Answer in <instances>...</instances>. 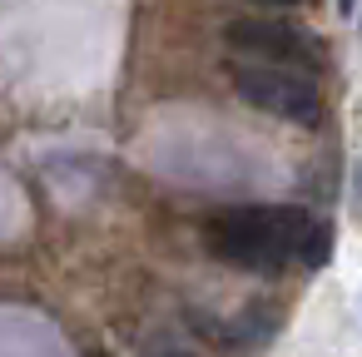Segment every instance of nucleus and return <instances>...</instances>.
<instances>
[{
  "label": "nucleus",
  "mask_w": 362,
  "mask_h": 357,
  "mask_svg": "<svg viewBox=\"0 0 362 357\" xmlns=\"http://www.w3.org/2000/svg\"><path fill=\"white\" fill-rule=\"evenodd\" d=\"M308 228H313V218L303 209H233L209 223V248L223 263L273 273L288 258H303Z\"/></svg>",
  "instance_id": "f257e3e1"
},
{
  "label": "nucleus",
  "mask_w": 362,
  "mask_h": 357,
  "mask_svg": "<svg viewBox=\"0 0 362 357\" xmlns=\"http://www.w3.org/2000/svg\"><path fill=\"white\" fill-rule=\"evenodd\" d=\"M233 90H238L253 110H263V115H273V119H288V124H303V129H313V124L322 119V95H317V85H313L298 65L243 60V65L233 70Z\"/></svg>",
  "instance_id": "f03ea898"
},
{
  "label": "nucleus",
  "mask_w": 362,
  "mask_h": 357,
  "mask_svg": "<svg viewBox=\"0 0 362 357\" xmlns=\"http://www.w3.org/2000/svg\"><path fill=\"white\" fill-rule=\"evenodd\" d=\"M228 40L238 50H248L253 60H278V65H313V45L288 30V25H263V21H238L228 30Z\"/></svg>",
  "instance_id": "7ed1b4c3"
},
{
  "label": "nucleus",
  "mask_w": 362,
  "mask_h": 357,
  "mask_svg": "<svg viewBox=\"0 0 362 357\" xmlns=\"http://www.w3.org/2000/svg\"><path fill=\"white\" fill-rule=\"evenodd\" d=\"M327 253H332V228H327V223H313L308 238H303V263H308V268H322Z\"/></svg>",
  "instance_id": "20e7f679"
},
{
  "label": "nucleus",
  "mask_w": 362,
  "mask_h": 357,
  "mask_svg": "<svg viewBox=\"0 0 362 357\" xmlns=\"http://www.w3.org/2000/svg\"><path fill=\"white\" fill-rule=\"evenodd\" d=\"M258 6H298V0H258Z\"/></svg>",
  "instance_id": "39448f33"
},
{
  "label": "nucleus",
  "mask_w": 362,
  "mask_h": 357,
  "mask_svg": "<svg viewBox=\"0 0 362 357\" xmlns=\"http://www.w3.org/2000/svg\"><path fill=\"white\" fill-rule=\"evenodd\" d=\"M357 199H362V164H357Z\"/></svg>",
  "instance_id": "423d86ee"
},
{
  "label": "nucleus",
  "mask_w": 362,
  "mask_h": 357,
  "mask_svg": "<svg viewBox=\"0 0 362 357\" xmlns=\"http://www.w3.org/2000/svg\"><path fill=\"white\" fill-rule=\"evenodd\" d=\"M174 357H184V352H174Z\"/></svg>",
  "instance_id": "0eeeda50"
}]
</instances>
